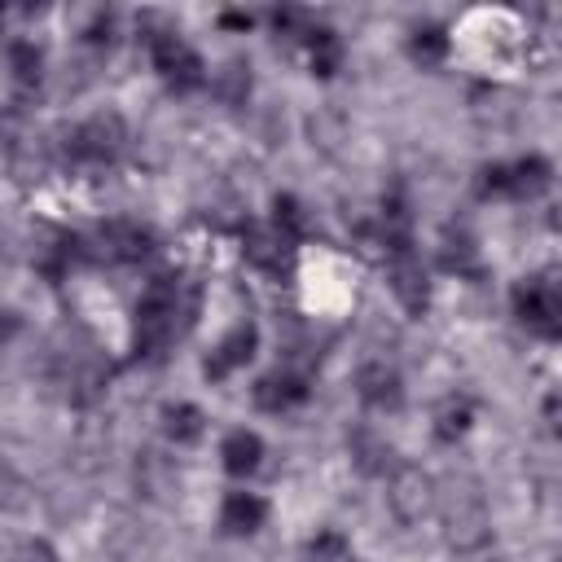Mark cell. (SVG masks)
<instances>
[{"label":"cell","instance_id":"cell-1","mask_svg":"<svg viewBox=\"0 0 562 562\" xmlns=\"http://www.w3.org/2000/svg\"><path fill=\"white\" fill-rule=\"evenodd\" d=\"M176 316H180V281L171 272H162L140 290L136 312H132V347H136V356H145V360L162 356V347L176 338Z\"/></svg>","mask_w":562,"mask_h":562},{"label":"cell","instance_id":"cell-2","mask_svg":"<svg viewBox=\"0 0 562 562\" xmlns=\"http://www.w3.org/2000/svg\"><path fill=\"white\" fill-rule=\"evenodd\" d=\"M514 316L540 334V338H558L562 329V294H558V281L549 272H536V277H522L514 285Z\"/></svg>","mask_w":562,"mask_h":562},{"label":"cell","instance_id":"cell-3","mask_svg":"<svg viewBox=\"0 0 562 562\" xmlns=\"http://www.w3.org/2000/svg\"><path fill=\"white\" fill-rule=\"evenodd\" d=\"M149 57H154V70L162 75V83L176 88V92H193V88L206 83V66H202V57H198L176 31H158V35H149Z\"/></svg>","mask_w":562,"mask_h":562},{"label":"cell","instance_id":"cell-4","mask_svg":"<svg viewBox=\"0 0 562 562\" xmlns=\"http://www.w3.org/2000/svg\"><path fill=\"white\" fill-rule=\"evenodd\" d=\"M123 140H127L123 119H119L114 110H101V114L83 119V123L70 132L66 149H70L75 162H92V167H101V162H114V158L123 154Z\"/></svg>","mask_w":562,"mask_h":562},{"label":"cell","instance_id":"cell-5","mask_svg":"<svg viewBox=\"0 0 562 562\" xmlns=\"http://www.w3.org/2000/svg\"><path fill=\"white\" fill-rule=\"evenodd\" d=\"M443 536L452 549H479L487 540V505L474 487H457L448 501H443Z\"/></svg>","mask_w":562,"mask_h":562},{"label":"cell","instance_id":"cell-6","mask_svg":"<svg viewBox=\"0 0 562 562\" xmlns=\"http://www.w3.org/2000/svg\"><path fill=\"white\" fill-rule=\"evenodd\" d=\"M553 180V162L540 154H527L518 162L483 167V193H509V198H536Z\"/></svg>","mask_w":562,"mask_h":562},{"label":"cell","instance_id":"cell-7","mask_svg":"<svg viewBox=\"0 0 562 562\" xmlns=\"http://www.w3.org/2000/svg\"><path fill=\"white\" fill-rule=\"evenodd\" d=\"M386 255H391L386 277H391V290H395L400 307L408 316H422L430 307V281H426V268H422L413 241H395V246H386Z\"/></svg>","mask_w":562,"mask_h":562},{"label":"cell","instance_id":"cell-8","mask_svg":"<svg viewBox=\"0 0 562 562\" xmlns=\"http://www.w3.org/2000/svg\"><path fill=\"white\" fill-rule=\"evenodd\" d=\"M154 250V233L136 220H110L92 233V255L105 263H140Z\"/></svg>","mask_w":562,"mask_h":562},{"label":"cell","instance_id":"cell-9","mask_svg":"<svg viewBox=\"0 0 562 562\" xmlns=\"http://www.w3.org/2000/svg\"><path fill=\"white\" fill-rule=\"evenodd\" d=\"M386 505L400 522H422L430 509H435V479L417 465H400L391 474V492H386Z\"/></svg>","mask_w":562,"mask_h":562},{"label":"cell","instance_id":"cell-10","mask_svg":"<svg viewBox=\"0 0 562 562\" xmlns=\"http://www.w3.org/2000/svg\"><path fill=\"white\" fill-rule=\"evenodd\" d=\"M356 395H360L369 408H378V413L400 408V404H404L400 369L386 364V360H369V364H360V373H356Z\"/></svg>","mask_w":562,"mask_h":562},{"label":"cell","instance_id":"cell-11","mask_svg":"<svg viewBox=\"0 0 562 562\" xmlns=\"http://www.w3.org/2000/svg\"><path fill=\"white\" fill-rule=\"evenodd\" d=\"M255 347H259V329L246 321V325H233L224 338H220V347L206 356V364H202V373L206 378H228L233 369H241L250 356H255Z\"/></svg>","mask_w":562,"mask_h":562},{"label":"cell","instance_id":"cell-12","mask_svg":"<svg viewBox=\"0 0 562 562\" xmlns=\"http://www.w3.org/2000/svg\"><path fill=\"white\" fill-rule=\"evenodd\" d=\"M303 400H307V382L299 373H290V369H272V373H263L255 382V404L263 413H290Z\"/></svg>","mask_w":562,"mask_h":562},{"label":"cell","instance_id":"cell-13","mask_svg":"<svg viewBox=\"0 0 562 562\" xmlns=\"http://www.w3.org/2000/svg\"><path fill=\"white\" fill-rule=\"evenodd\" d=\"M268 522V501L259 492H228L220 505V527L228 536H255Z\"/></svg>","mask_w":562,"mask_h":562},{"label":"cell","instance_id":"cell-14","mask_svg":"<svg viewBox=\"0 0 562 562\" xmlns=\"http://www.w3.org/2000/svg\"><path fill=\"white\" fill-rule=\"evenodd\" d=\"M220 461H224V470L233 479H250L263 465V439L255 430H246V426L241 430H228L224 443H220Z\"/></svg>","mask_w":562,"mask_h":562},{"label":"cell","instance_id":"cell-15","mask_svg":"<svg viewBox=\"0 0 562 562\" xmlns=\"http://www.w3.org/2000/svg\"><path fill=\"white\" fill-rule=\"evenodd\" d=\"M246 259L263 272H281L290 263V241L277 228H250L246 233Z\"/></svg>","mask_w":562,"mask_h":562},{"label":"cell","instance_id":"cell-16","mask_svg":"<svg viewBox=\"0 0 562 562\" xmlns=\"http://www.w3.org/2000/svg\"><path fill=\"white\" fill-rule=\"evenodd\" d=\"M303 44H307L312 75L329 79V75L342 66V40H338V31H329V26H312V31L303 35Z\"/></svg>","mask_w":562,"mask_h":562},{"label":"cell","instance_id":"cell-17","mask_svg":"<svg viewBox=\"0 0 562 562\" xmlns=\"http://www.w3.org/2000/svg\"><path fill=\"white\" fill-rule=\"evenodd\" d=\"M470 426H474V404H470L465 395H448V400L435 408V439H439V443H457Z\"/></svg>","mask_w":562,"mask_h":562},{"label":"cell","instance_id":"cell-18","mask_svg":"<svg viewBox=\"0 0 562 562\" xmlns=\"http://www.w3.org/2000/svg\"><path fill=\"white\" fill-rule=\"evenodd\" d=\"M162 430H167L171 443H198L202 430H206V417H202L198 404L180 400V404H167V408H162Z\"/></svg>","mask_w":562,"mask_h":562},{"label":"cell","instance_id":"cell-19","mask_svg":"<svg viewBox=\"0 0 562 562\" xmlns=\"http://www.w3.org/2000/svg\"><path fill=\"white\" fill-rule=\"evenodd\" d=\"M448 48H452V40H448V31L439 22H422L408 35V57L422 61V66H439L448 57Z\"/></svg>","mask_w":562,"mask_h":562},{"label":"cell","instance_id":"cell-20","mask_svg":"<svg viewBox=\"0 0 562 562\" xmlns=\"http://www.w3.org/2000/svg\"><path fill=\"white\" fill-rule=\"evenodd\" d=\"M351 457H356V465H360L364 474H382V470L391 465V443L378 439L373 430H356V435H351Z\"/></svg>","mask_w":562,"mask_h":562},{"label":"cell","instance_id":"cell-21","mask_svg":"<svg viewBox=\"0 0 562 562\" xmlns=\"http://www.w3.org/2000/svg\"><path fill=\"white\" fill-rule=\"evenodd\" d=\"M9 70H13V79H18L22 88H35L40 75H44V53H40L31 40H13V44H9Z\"/></svg>","mask_w":562,"mask_h":562},{"label":"cell","instance_id":"cell-22","mask_svg":"<svg viewBox=\"0 0 562 562\" xmlns=\"http://www.w3.org/2000/svg\"><path fill=\"white\" fill-rule=\"evenodd\" d=\"M272 228H277L285 241H299V237L307 233V215H303L299 198H290V193H277V198H272Z\"/></svg>","mask_w":562,"mask_h":562},{"label":"cell","instance_id":"cell-23","mask_svg":"<svg viewBox=\"0 0 562 562\" xmlns=\"http://www.w3.org/2000/svg\"><path fill=\"white\" fill-rule=\"evenodd\" d=\"M303 562H351V544L342 531H316L303 549Z\"/></svg>","mask_w":562,"mask_h":562},{"label":"cell","instance_id":"cell-24","mask_svg":"<svg viewBox=\"0 0 562 562\" xmlns=\"http://www.w3.org/2000/svg\"><path fill=\"white\" fill-rule=\"evenodd\" d=\"M474 259H479V250H474L470 233H448L443 237V268L448 272H474Z\"/></svg>","mask_w":562,"mask_h":562},{"label":"cell","instance_id":"cell-25","mask_svg":"<svg viewBox=\"0 0 562 562\" xmlns=\"http://www.w3.org/2000/svg\"><path fill=\"white\" fill-rule=\"evenodd\" d=\"M18 562H57V549L35 536V540H26V544L18 549Z\"/></svg>","mask_w":562,"mask_h":562},{"label":"cell","instance_id":"cell-26","mask_svg":"<svg viewBox=\"0 0 562 562\" xmlns=\"http://www.w3.org/2000/svg\"><path fill=\"white\" fill-rule=\"evenodd\" d=\"M18 329H22V321H18L13 312H0V347H4V342H9Z\"/></svg>","mask_w":562,"mask_h":562},{"label":"cell","instance_id":"cell-27","mask_svg":"<svg viewBox=\"0 0 562 562\" xmlns=\"http://www.w3.org/2000/svg\"><path fill=\"white\" fill-rule=\"evenodd\" d=\"M220 22H224V26H250V13H224Z\"/></svg>","mask_w":562,"mask_h":562}]
</instances>
